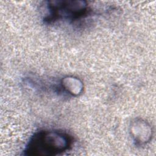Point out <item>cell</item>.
<instances>
[{"instance_id":"obj_4","label":"cell","mask_w":156,"mask_h":156,"mask_svg":"<svg viewBox=\"0 0 156 156\" xmlns=\"http://www.w3.org/2000/svg\"><path fill=\"white\" fill-rule=\"evenodd\" d=\"M60 87L66 93L71 96H77L82 93L83 84L78 77L66 76L61 80Z\"/></svg>"},{"instance_id":"obj_2","label":"cell","mask_w":156,"mask_h":156,"mask_svg":"<svg viewBox=\"0 0 156 156\" xmlns=\"http://www.w3.org/2000/svg\"><path fill=\"white\" fill-rule=\"evenodd\" d=\"M46 5L48 12L44 21L48 23L61 20H77L85 16L88 12L87 2L84 1H49Z\"/></svg>"},{"instance_id":"obj_1","label":"cell","mask_w":156,"mask_h":156,"mask_svg":"<svg viewBox=\"0 0 156 156\" xmlns=\"http://www.w3.org/2000/svg\"><path fill=\"white\" fill-rule=\"evenodd\" d=\"M73 138L58 130H43L35 132L29 139L24 150L26 155H55L69 149Z\"/></svg>"},{"instance_id":"obj_3","label":"cell","mask_w":156,"mask_h":156,"mask_svg":"<svg viewBox=\"0 0 156 156\" xmlns=\"http://www.w3.org/2000/svg\"><path fill=\"white\" fill-rule=\"evenodd\" d=\"M130 133L134 143L136 146H141L151 141L152 130L148 122L141 118H136L131 122Z\"/></svg>"}]
</instances>
